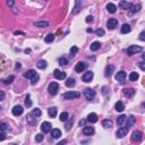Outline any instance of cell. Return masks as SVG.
I'll use <instances>...</instances> for the list:
<instances>
[{
	"mask_svg": "<svg viewBox=\"0 0 145 145\" xmlns=\"http://www.w3.org/2000/svg\"><path fill=\"white\" fill-rule=\"evenodd\" d=\"M81 96V93L79 92H75V91H68L66 93L62 94V98L65 100H74V99H78Z\"/></svg>",
	"mask_w": 145,
	"mask_h": 145,
	"instance_id": "1",
	"label": "cell"
},
{
	"mask_svg": "<svg viewBox=\"0 0 145 145\" xmlns=\"http://www.w3.org/2000/svg\"><path fill=\"white\" fill-rule=\"evenodd\" d=\"M58 90H59V85L57 82H52V83L49 84V87H48V91L51 95H56L58 93Z\"/></svg>",
	"mask_w": 145,
	"mask_h": 145,
	"instance_id": "2",
	"label": "cell"
},
{
	"mask_svg": "<svg viewBox=\"0 0 145 145\" xmlns=\"http://www.w3.org/2000/svg\"><path fill=\"white\" fill-rule=\"evenodd\" d=\"M142 51V48L138 45H130L129 48L127 49V53L128 56H133V54H136L138 52H141Z\"/></svg>",
	"mask_w": 145,
	"mask_h": 145,
	"instance_id": "3",
	"label": "cell"
},
{
	"mask_svg": "<svg viewBox=\"0 0 145 145\" xmlns=\"http://www.w3.org/2000/svg\"><path fill=\"white\" fill-rule=\"evenodd\" d=\"M84 96H85L86 100L92 101L95 98V92L93 91L92 89H85V91H84Z\"/></svg>",
	"mask_w": 145,
	"mask_h": 145,
	"instance_id": "4",
	"label": "cell"
},
{
	"mask_svg": "<svg viewBox=\"0 0 145 145\" xmlns=\"http://www.w3.org/2000/svg\"><path fill=\"white\" fill-rule=\"evenodd\" d=\"M93 76H94V74H93V72L90 70V72H86L83 76H82V79H83V82H85V83H90V82L93 79Z\"/></svg>",
	"mask_w": 145,
	"mask_h": 145,
	"instance_id": "5",
	"label": "cell"
},
{
	"mask_svg": "<svg viewBox=\"0 0 145 145\" xmlns=\"http://www.w3.org/2000/svg\"><path fill=\"white\" fill-rule=\"evenodd\" d=\"M127 133H128V127L126 126V127H121V128H119L118 132L116 133V135H117V137L122 138V137H125V136L127 135Z\"/></svg>",
	"mask_w": 145,
	"mask_h": 145,
	"instance_id": "6",
	"label": "cell"
},
{
	"mask_svg": "<svg viewBox=\"0 0 145 145\" xmlns=\"http://www.w3.org/2000/svg\"><path fill=\"white\" fill-rule=\"evenodd\" d=\"M126 77H127V74H126V72H124V70H120V72H118L116 74V79L118 82H121V83H124Z\"/></svg>",
	"mask_w": 145,
	"mask_h": 145,
	"instance_id": "7",
	"label": "cell"
},
{
	"mask_svg": "<svg viewBox=\"0 0 145 145\" xmlns=\"http://www.w3.org/2000/svg\"><path fill=\"white\" fill-rule=\"evenodd\" d=\"M118 25V21L116 20V18H110V20L108 21V23H107V26H108L109 30H114Z\"/></svg>",
	"mask_w": 145,
	"mask_h": 145,
	"instance_id": "8",
	"label": "cell"
},
{
	"mask_svg": "<svg viewBox=\"0 0 145 145\" xmlns=\"http://www.w3.org/2000/svg\"><path fill=\"white\" fill-rule=\"evenodd\" d=\"M53 76H54V78H57V79H64V78H66V73L61 72V70H59V69H54Z\"/></svg>",
	"mask_w": 145,
	"mask_h": 145,
	"instance_id": "9",
	"label": "cell"
},
{
	"mask_svg": "<svg viewBox=\"0 0 145 145\" xmlns=\"http://www.w3.org/2000/svg\"><path fill=\"white\" fill-rule=\"evenodd\" d=\"M142 139V133L138 132V130H135V132H133L132 134V142H139Z\"/></svg>",
	"mask_w": 145,
	"mask_h": 145,
	"instance_id": "10",
	"label": "cell"
},
{
	"mask_svg": "<svg viewBox=\"0 0 145 145\" xmlns=\"http://www.w3.org/2000/svg\"><path fill=\"white\" fill-rule=\"evenodd\" d=\"M133 5L130 4V2L126 1V0H121V1L119 2V7L121 8V9H126V10H129L130 8H132Z\"/></svg>",
	"mask_w": 145,
	"mask_h": 145,
	"instance_id": "11",
	"label": "cell"
},
{
	"mask_svg": "<svg viewBox=\"0 0 145 145\" xmlns=\"http://www.w3.org/2000/svg\"><path fill=\"white\" fill-rule=\"evenodd\" d=\"M41 130H42L43 133H49L51 130V124L50 122H48V121H44V122H42V125H41Z\"/></svg>",
	"mask_w": 145,
	"mask_h": 145,
	"instance_id": "12",
	"label": "cell"
},
{
	"mask_svg": "<svg viewBox=\"0 0 145 145\" xmlns=\"http://www.w3.org/2000/svg\"><path fill=\"white\" fill-rule=\"evenodd\" d=\"M23 111H24V109H23V107L22 105H16V107H14V109H13V114L14 116H21L22 113H23Z\"/></svg>",
	"mask_w": 145,
	"mask_h": 145,
	"instance_id": "13",
	"label": "cell"
},
{
	"mask_svg": "<svg viewBox=\"0 0 145 145\" xmlns=\"http://www.w3.org/2000/svg\"><path fill=\"white\" fill-rule=\"evenodd\" d=\"M85 68H86V64H84V62H78L77 65H76V67H75V72L76 73H83L84 70H85Z\"/></svg>",
	"mask_w": 145,
	"mask_h": 145,
	"instance_id": "14",
	"label": "cell"
},
{
	"mask_svg": "<svg viewBox=\"0 0 145 145\" xmlns=\"http://www.w3.org/2000/svg\"><path fill=\"white\" fill-rule=\"evenodd\" d=\"M36 121H37V118L32 114V112L30 114H27V122H28L30 125H35L36 124Z\"/></svg>",
	"mask_w": 145,
	"mask_h": 145,
	"instance_id": "15",
	"label": "cell"
},
{
	"mask_svg": "<svg viewBox=\"0 0 145 145\" xmlns=\"http://www.w3.org/2000/svg\"><path fill=\"white\" fill-rule=\"evenodd\" d=\"M107 10H108L110 14H114L117 10V6L114 4H112V2H110V4L107 5Z\"/></svg>",
	"mask_w": 145,
	"mask_h": 145,
	"instance_id": "16",
	"label": "cell"
},
{
	"mask_svg": "<svg viewBox=\"0 0 145 145\" xmlns=\"http://www.w3.org/2000/svg\"><path fill=\"white\" fill-rule=\"evenodd\" d=\"M113 72H114V67L112 66V65H109V66H107V68H105V74L104 75L107 76V77H110Z\"/></svg>",
	"mask_w": 145,
	"mask_h": 145,
	"instance_id": "17",
	"label": "cell"
},
{
	"mask_svg": "<svg viewBox=\"0 0 145 145\" xmlns=\"http://www.w3.org/2000/svg\"><path fill=\"white\" fill-rule=\"evenodd\" d=\"M135 122H136V118L133 116V114H130V116L127 118V127H132V126L135 125Z\"/></svg>",
	"mask_w": 145,
	"mask_h": 145,
	"instance_id": "18",
	"label": "cell"
},
{
	"mask_svg": "<svg viewBox=\"0 0 145 145\" xmlns=\"http://www.w3.org/2000/svg\"><path fill=\"white\" fill-rule=\"evenodd\" d=\"M51 136L53 138H59L61 136V130L58 129V128H54V129L51 130Z\"/></svg>",
	"mask_w": 145,
	"mask_h": 145,
	"instance_id": "19",
	"label": "cell"
},
{
	"mask_svg": "<svg viewBox=\"0 0 145 145\" xmlns=\"http://www.w3.org/2000/svg\"><path fill=\"white\" fill-rule=\"evenodd\" d=\"M93 133H94V128H93V127H84L83 128V134H84V135L91 136Z\"/></svg>",
	"mask_w": 145,
	"mask_h": 145,
	"instance_id": "20",
	"label": "cell"
},
{
	"mask_svg": "<svg viewBox=\"0 0 145 145\" xmlns=\"http://www.w3.org/2000/svg\"><path fill=\"white\" fill-rule=\"evenodd\" d=\"M87 121L92 122V124L98 121V114L96 113H90L89 117H87Z\"/></svg>",
	"mask_w": 145,
	"mask_h": 145,
	"instance_id": "21",
	"label": "cell"
},
{
	"mask_svg": "<svg viewBox=\"0 0 145 145\" xmlns=\"http://www.w3.org/2000/svg\"><path fill=\"white\" fill-rule=\"evenodd\" d=\"M36 75V72H35V70H33V69H31V70H27V72L24 74V77L25 78H33L34 76Z\"/></svg>",
	"mask_w": 145,
	"mask_h": 145,
	"instance_id": "22",
	"label": "cell"
},
{
	"mask_svg": "<svg viewBox=\"0 0 145 145\" xmlns=\"http://www.w3.org/2000/svg\"><path fill=\"white\" fill-rule=\"evenodd\" d=\"M124 94L126 95L127 98H130L135 94V90L134 89H124Z\"/></svg>",
	"mask_w": 145,
	"mask_h": 145,
	"instance_id": "23",
	"label": "cell"
},
{
	"mask_svg": "<svg viewBox=\"0 0 145 145\" xmlns=\"http://www.w3.org/2000/svg\"><path fill=\"white\" fill-rule=\"evenodd\" d=\"M57 113H58V109L57 108H54V107L49 108V116H50L51 118H54V117L57 116Z\"/></svg>",
	"mask_w": 145,
	"mask_h": 145,
	"instance_id": "24",
	"label": "cell"
},
{
	"mask_svg": "<svg viewBox=\"0 0 145 145\" xmlns=\"http://www.w3.org/2000/svg\"><path fill=\"white\" fill-rule=\"evenodd\" d=\"M114 107H116V110L118 111V112H122V111L125 110V105H124V103H122L121 101H118Z\"/></svg>",
	"mask_w": 145,
	"mask_h": 145,
	"instance_id": "25",
	"label": "cell"
},
{
	"mask_svg": "<svg viewBox=\"0 0 145 145\" xmlns=\"http://www.w3.org/2000/svg\"><path fill=\"white\" fill-rule=\"evenodd\" d=\"M141 7H142V6H141V4H138V5H133L132 8L129 9V14H130V15H133L134 13L138 12V10L141 9Z\"/></svg>",
	"mask_w": 145,
	"mask_h": 145,
	"instance_id": "26",
	"label": "cell"
},
{
	"mask_svg": "<svg viewBox=\"0 0 145 145\" xmlns=\"http://www.w3.org/2000/svg\"><path fill=\"white\" fill-rule=\"evenodd\" d=\"M34 26H36V27H48V26H49V22H45V21L35 22V23H34Z\"/></svg>",
	"mask_w": 145,
	"mask_h": 145,
	"instance_id": "27",
	"label": "cell"
},
{
	"mask_svg": "<svg viewBox=\"0 0 145 145\" xmlns=\"http://www.w3.org/2000/svg\"><path fill=\"white\" fill-rule=\"evenodd\" d=\"M130 26H129V24H124L121 27V33L122 34H127V33H129L130 32Z\"/></svg>",
	"mask_w": 145,
	"mask_h": 145,
	"instance_id": "28",
	"label": "cell"
},
{
	"mask_svg": "<svg viewBox=\"0 0 145 145\" xmlns=\"http://www.w3.org/2000/svg\"><path fill=\"white\" fill-rule=\"evenodd\" d=\"M75 79H74L73 77H69V78H67V81H66V86L67 87H74L75 86Z\"/></svg>",
	"mask_w": 145,
	"mask_h": 145,
	"instance_id": "29",
	"label": "cell"
},
{
	"mask_svg": "<svg viewBox=\"0 0 145 145\" xmlns=\"http://www.w3.org/2000/svg\"><path fill=\"white\" fill-rule=\"evenodd\" d=\"M139 77V75H138V73H135V72H133V73H130L129 74V81H132V82H135V81H137Z\"/></svg>",
	"mask_w": 145,
	"mask_h": 145,
	"instance_id": "30",
	"label": "cell"
},
{
	"mask_svg": "<svg viewBox=\"0 0 145 145\" xmlns=\"http://www.w3.org/2000/svg\"><path fill=\"white\" fill-rule=\"evenodd\" d=\"M100 46H101V43L98 42V41H95V42H93L91 44V50L92 51H96V50H99L100 49Z\"/></svg>",
	"mask_w": 145,
	"mask_h": 145,
	"instance_id": "31",
	"label": "cell"
},
{
	"mask_svg": "<svg viewBox=\"0 0 145 145\" xmlns=\"http://www.w3.org/2000/svg\"><path fill=\"white\" fill-rule=\"evenodd\" d=\"M112 125L113 124H112V121L110 119H105V120H103L102 121V126L103 127H105V128H111Z\"/></svg>",
	"mask_w": 145,
	"mask_h": 145,
	"instance_id": "32",
	"label": "cell"
},
{
	"mask_svg": "<svg viewBox=\"0 0 145 145\" xmlns=\"http://www.w3.org/2000/svg\"><path fill=\"white\" fill-rule=\"evenodd\" d=\"M126 118H127V117H126L125 114H121V116H119L118 118H117V124H118L119 126H121V125L126 121Z\"/></svg>",
	"mask_w": 145,
	"mask_h": 145,
	"instance_id": "33",
	"label": "cell"
},
{
	"mask_svg": "<svg viewBox=\"0 0 145 145\" xmlns=\"http://www.w3.org/2000/svg\"><path fill=\"white\" fill-rule=\"evenodd\" d=\"M68 118H69V114H68V112H62L61 114H60V121L62 122H66Z\"/></svg>",
	"mask_w": 145,
	"mask_h": 145,
	"instance_id": "34",
	"label": "cell"
},
{
	"mask_svg": "<svg viewBox=\"0 0 145 145\" xmlns=\"http://www.w3.org/2000/svg\"><path fill=\"white\" fill-rule=\"evenodd\" d=\"M53 40H54V35H53L52 33L48 34V35H46V36L44 37V41H45L46 43H51V42H52Z\"/></svg>",
	"mask_w": 145,
	"mask_h": 145,
	"instance_id": "35",
	"label": "cell"
},
{
	"mask_svg": "<svg viewBox=\"0 0 145 145\" xmlns=\"http://www.w3.org/2000/svg\"><path fill=\"white\" fill-rule=\"evenodd\" d=\"M37 68H40V69H44V68L46 67V61L45 60H40L39 62L36 64Z\"/></svg>",
	"mask_w": 145,
	"mask_h": 145,
	"instance_id": "36",
	"label": "cell"
},
{
	"mask_svg": "<svg viewBox=\"0 0 145 145\" xmlns=\"http://www.w3.org/2000/svg\"><path fill=\"white\" fill-rule=\"evenodd\" d=\"M79 9H81V0H76V6L74 7L73 13L74 14H77L79 12Z\"/></svg>",
	"mask_w": 145,
	"mask_h": 145,
	"instance_id": "37",
	"label": "cell"
},
{
	"mask_svg": "<svg viewBox=\"0 0 145 145\" xmlns=\"http://www.w3.org/2000/svg\"><path fill=\"white\" fill-rule=\"evenodd\" d=\"M14 79H15L14 76H9V77H7L6 79H1V82H2V84H10V83H13Z\"/></svg>",
	"mask_w": 145,
	"mask_h": 145,
	"instance_id": "38",
	"label": "cell"
},
{
	"mask_svg": "<svg viewBox=\"0 0 145 145\" xmlns=\"http://www.w3.org/2000/svg\"><path fill=\"white\" fill-rule=\"evenodd\" d=\"M32 114H33V116H35L36 117V118H39V117H41V114H42V112H41V110L40 109H34L33 111H32Z\"/></svg>",
	"mask_w": 145,
	"mask_h": 145,
	"instance_id": "39",
	"label": "cell"
},
{
	"mask_svg": "<svg viewBox=\"0 0 145 145\" xmlns=\"http://www.w3.org/2000/svg\"><path fill=\"white\" fill-rule=\"evenodd\" d=\"M67 124H66V130H70V128H72V126H73V122H74V119H69V120H67Z\"/></svg>",
	"mask_w": 145,
	"mask_h": 145,
	"instance_id": "40",
	"label": "cell"
},
{
	"mask_svg": "<svg viewBox=\"0 0 145 145\" xmlns=\"http://www.w3.org/2000/svg\"><path fill=\"white\" fill-rule=\"evenodd\" d=\"M68 64V60L67 58H64V57H61V58L59 59V65H61V66H65V65Z\"/></svg>",
	"mask_w": 145,
	"mask_h": 145,
	"instance_id": "41",
	"label": "cell"
},
{
	"mask_svg": "<svg viewBox=\"0 0 145 145\" xmlns=\"http://www.w3.org/2000/svg\"><path fill=\"white\" fill-rule=\"evenodd\" d=\"M25 105L27 107V108H30V107L32 105V101H31V96H30V95H27V96H26V100H25Z\"/></svg>",
	"mask_w": 145,
	"mask_h": 145,
	"instance_id": "42",
	"label": "cell"
},
{
	"mask_svg": "<svg viewBox=\"0 0 145 145\" xmlns=\"http://www.w3.org/2000/svg\"><path fill=\"white\" fill-rule=\"evenodd\" d=\"M95 33H96L98 36H103V35H104V30L99 28V30H96V31H95Z\"/></svg>",
	"mask_w": 145,
	"mask_h": 145,
	"instance_id": "43",
	"label": "cell"
},
{
	"mask_svg": "<svg viewBox=\"0 0 145 145\" xmlns=\"http://www.w3.org/2000/svg\"><path fill=\"white\" fill-rule=\"evenodd\" d=\"M35 141H36L37 143L42 142V141H43V135H42V134H37V135L35 136Z\"/></svg>",
	"mask_w": 145,
	"mask_h": 145,
	"instance_id": "44",
	"label": "cell"
},
{
	"mask_svg": "<svg viewBox=\"0 0 145 145\" xmlns=\"http://www.w3.org/2000/svg\"><path fill=\"white\" fill-rule=\"evenodd\" d=\"M37 81H39V75H37V74H36V75H35L34 77L32 78V84H33V85H35Z\"/></svg>",
	"mask_w": 145,
	"mask_h": 145,
	"instance_id": "45",
	"label": "cell"
},
{
	"mask_svg": "<svg viewBox=\"0 0 145 145\" xmlns=\"http://www.w3.org/2000/svg\"><path fill=\"white\" fill-rule=\"evenodd\" d=\"M0 128H1V130L6 132V130H7V125L5 124V122H1V124H0Z\"/></svg>",
	"mask_w": 145,
	"mask_h": 145,
	"instance_id": "46",
	"label": "cell"
},
{
	"mask_svg": "<svg viewBox=\"0 0 145 145\" xmlns=\"http://www.w3.org/2000/svg\"><path fill=\"white\" fill-rule=\"evenodd\" d=\"M5 138H6V133L4 130H1V133H0V141H4Z\"/></svg>",
	"mask_w": 145,
	"mask_h": 145,
	"instance_id": "47",
	"label": "cell"
},
{
	"mask_svg": "<svg viewBox=\"0 0 145 145\" xmlns=\"http://www.w3.org/2000/svg\"><path fill=\"white\" fill-rule=\"evenodd\" d=\"M77 51H78L77 46H72V48H70V52H72V53H76Z\"/></svg>",
	"mask_w": 145,
	"mask_h": 145,
	"instance_id": "48",
	"label": "cell"
},
{
	"mask_svg": "<svg viewBox=\"0 0 145 145\" xmlns=\"http://www.w3.org/2000/svg\"><path fill=\"white\" fill-rule=\"evenodd\" d=\"M138 66H139V68H141L142 70H144V72H145V62H144V61L139 62V64H138Z\"/></svg>",
	"mask_w": 145,
	"mask_h": 145,
	"instance_id": "49",
	"label": "cell"
},
{
	"mask_svg": "<svg viewBox=\"0 0 145 145\" xmlns=\"http://www.w3.org/2000/svg\"><path fill=\"white\" fill-rule=\"evenodd\" d=\"M139 40H141V41H145V32H142V33L139 34Z\"/></svg>",
	"mask_w": 145,
	"mask_h": 145,
	"instance_id": "50",
	"label": "cell"
},
{
	"mask_svg": "<svg viewBox=\"0 0 145 145\" xmlns=\"http://www.w3.org/2000/svg\"><path fill=\"white\" fill-rule=\"evenodd\" d=\"M92 21H93V17H92V16H87L86 20H85L86 23H90V22H92Z\"/></svg>",
	"mask_w": 145,
	"mask_h": 145,
	"instance_id": "51",
	"label": "cell"
},
{
	"mask_svg": "<svg viewBox=\"0 0 145 145\" xmlns=\"http://www.w3.org/2000/svg\"><path fill=\"white\" fill-rule=\"evenodd\" d=\"M7 4H8V6L9 7L14 6V0H7Z\"/></svg>",
	"mask_w": 145,
	"mask_h": 145,
	"instance_id": "52",
	"label": "cell"
},
{
	"mask_svg": "<svg viewBox=\"0 0 145 145\" xmlns=\"http://www.w3.org/2000/svg\"><path fill=\"white\" fill-rule=\"evenodd\" d=\"M84 124H85V120H81V121H79V126H83Z\"/></svg>",
	"mask_w": 145,
	"mask_h": 145,
	"instance_id": "53",
	"label": "cell"
},
{
	"mask_svg": "<svg viewBox=\"0 0 145 145\" xmlns=\"http://www.w3.org/2000/svg\"><path fill=\"white\" fill-rule=\"evenodd\" d=\"M5 99V93L4 92H1V101Z\"/></svg>",
	"mask_w": 145,
	"mask_h": 145,
	"instance_id": "54",
	"label": "cell"
},
{
	"mask_svg": "<svg viewBox=\"0 0 145 145\" xmlns=\"http://www.w3.org/2000/svg\"><path fill=\"white\" fill-rule=\"evenodd\" d=\"M66 143H67V141H66V139H64V141H61L59 144H66Z\"/></svg>",
	"mask_w": 145,
	"mask_h": 145,
	"instance_id": "55",
	"label": "cell"
},
{
	"mask_svg": "<svg viewBox=\"0 0 145 145\" xmlns=\"http://www.w3.org/2000/svg\"><path fill=\"white\" fill-rule=\"evenodd\" d=\"M87 32H89V33H92L93 30H92V28H87Z\"/></svg>",
	"mask_w": 145,
	"mask_h": 145,
	"instance_id": "56",
	"label": "cell"
},
{
	"mask_svg": "<svg viewBox=\"0 0 145 145\" xmlns=\"http://www.w3.org/2000/svg\"><path fill=\"white\" fill-rule=\"evenodd\" d=\"M142 59H143L144 61H145V53H144V54H142Z\"/></svg>",
	"mask_w": 145,
	"mask_h": 145,
	"instance_id": "57",
	"label": "cell"
},
{
	"mask_svg": "<svg viewBox=\"0 0 145 145\" xmlns=\"http://www.w3.org/2000/svg\"><path fill=\"white\" fill-rule=\"evenodd\" d=\"M142 107H143V108L145 109V102H143V103H142Z\"/></svg>",
	"mask_w": 145,
	"mask_h": 145,
	"instance_id": "58",
	"label": "cell"
}]
</instances>
